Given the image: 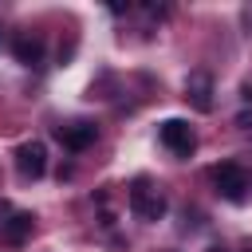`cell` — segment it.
Segmentation results:
<instances>
[{"mask_svg":"<svg viewBox=\"0 0 252 252\" xmlns=\"http://www.w3.org/2000/svg\"><path fill=\"white\" fill-rule=\"evenodd\" d=\"M12 55H16L24 67H39V63H43V39H39V35H20V39L12 43Z\"/></svg>","mask_w":252,"mask_h":252,"instance_id":"8","label":"cell"},{"mask_svg":"<svg viewBox=\"0 0 252 252\" xmlns=\"http://www.w3.org/2000/svg\"><path fill=\"white\" fill-rule=\"evenodd\" d=\"M205 252H224V248H217V244H213V248H205Z\"/></svg>","mask_w":252,"mask_h":252,"instance_id":"10","label":"cell"},{"mask_svg":"<svg viewBox=\"0 0 252 252\" xmlns=\"http://www.w3.org/2000/svg\"><path fill=\"white\" fill-rule=\"evenodd\" d=\"M158 138H161V146L173 150L177 158H189V154L197 150V134H193V126H189L185 118H165V122L158 126Z\"/></svg>","mask_w":252,"mask_h":252,"instance_id":"1","label":"cell"},{"mask_svg":"<svg viewBox=\"0 0 252 252\" xmlns=\"http://www.w3.org/2000/svg\"><path fill=\"white\" fill-rule=\"evenodd\" d=\"M130 209H134L142 220H161L169 205H165V193L150 189V181H146V177H138V181H134V189H130Z\"/></svg>","mask_w":252,"mask_h":252,"instance_id":"2","label":"cell"},{"mask_svg":"<svg viewBox=\"0 0 252 252\" xmlns=\"http://www.w3.org/2000/svg\"><path fill=\"white\" fill-rule=\"evenodd\" d=\"M236 126H244V130H252V114H248V110H244V114H240V118H236Z\"/></svg>","mask_w":252,"mask_h":252,"instance_id":"9","label":"cell"},{"mask_svg":"<svg viewBox=\"0 0 252 252\" xmlns=\"http://www.w3.org/2000/svg\"><path fill=\"white\" fill-rule=\"evenodd\" d=\"M32 224H35L32 213H8V220H0V236L8 244H24L28 232H32Z\"/></svg>","mask_w":252,"mask_h":252,"instance_id":"7","label":"cell"},{"mask_svg":"<svg viewBox=\"0 0 252 252\" xmlns=\"http://www.w3.org/2000/svg\"><path fill=\"white\" fill-rule=\"evenodd\" d=\"M213 185L228 197V201H240L244 197V189H248V173L236 165V161H220V165H213Z\"/></svg>","mask_w":252,"mask_h":252,"instance_id":"4","label":"cell"},{"mask_svg":"<svg viewBox=\"0 0 252 252\" xmlns=\"http://www.w3.org/2000/svg\"><path fill=\"white\" fill-rule=\"evenodd\" d=\"M98 138V126L94 122H71V126H59V142L67 146V150H87L91 142Z\"/></svg>","mask_w":252,"mask_h":252,"instance_id":"6","label":"cell"},{"mask_svg":"<svg viewBox=\"0 0 252 252\" xmlns=\"http://www.w3.org/2000/svg\"><path fill=\"white\" fill-rule=\"evenodd\" d=\"M0 32H4V28H0Z\"/></svg>","mask_w":252,"mask_h":252,"instance_id":"11","label":"cell"},{"mask_svg":"<svg viewBox=\"0 0 252 252\" xmlns=\"http://www.w3.org/2000/svg\"><path fill=\"white\" fill-rule=\"evenodd\" d=\"M16 169H20L24 181L43 177V173H47V146H43V142H24V146H16Z\"/></svg>","mask_w":252,"mask_h":252,"instance_id":"3","label":"cell"},{"mask_svg":"<svg viewBox=\"0 0 252 252\" xmlns=\"http://www.w3.org/2000/svg\"><path fill=\"white\" fill-rule=\"evenodd\" d=\"M185 102L197 110V114H209L213 110V79L205 71H193L185 79Z\"/></svg>","mask_w":252,"mask_h":252,"instance_id":"5","label":"cell"}]
</instances>
